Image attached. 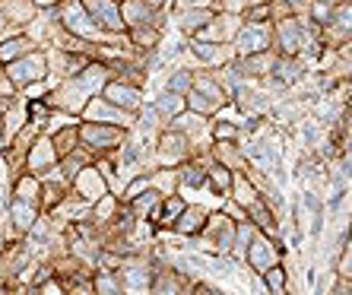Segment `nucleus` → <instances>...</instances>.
Here are the masks:
<instances>
[{"label":"nucleus","instance_id":"f257e3e1","mask_svg":"<svg viewBox=\"0 0 352 295\" xmlns=\"http://www.w3.org/2000/svg\"><path fill=\"white\" fill-rule=\"evenodd\" d=\"M45 61L35 54V58H29V61H23V64H16L10 74H13V80L16 83H25V80H38V76H45Z\"/></svg>","mask_w":352,"mask_h":295},{"label":"nucleus","instance_id":"f03ea898","mask_svg":"<svg viewBox=\"0 0 352 295\" xmlns=\"http://www.w3.org/2000/svg\"><path fill=\"white\" fill-rule=\"evenodd\" d=\"M86 7H89L105 25H111V29H121V19H118L115 3H108V0H86Z\"/></svg>","mask_w":352,"mask_h":295},{"label":"nucleus","instance_id":"7ed1b4c3","mask_svg":"<svg viewBox=\"0 0 352 295\" xmlns=\"http://www.w3.org/2000/svg\"><path fill=\"white\" fill-rule=\"evenodd\" d=\"M67 25H70V29H76V32H82V35H96V25L89 23V19L82 17L80 10H67Z\"/></svg>","mask_w":352,"mask_h":295},{"label":"nucleus","instance_id":"20e7f679","mask_svg":"<svg viewBox=\"0 0 352 295\" xmlns=\"http://www.w3.org/2000/svg\"><path fill=\"white\" fill-rule=\"evenodd\" d=\"M108 98H111V102H121V105H127V108H133L140 102L137 98V92L133 89H127V86H108Z\"/></svg>","mask_w":352,"mask_h":295},{"label":"nucleus","instance_id":"39448f33","mask_svg":"<svg viewBox=\"0 0 352 295\" xmlns=\"http://www.w3.org/2000/svg\"><path fill=\"white\" fill-rule=\"evenodd\" d=\"M263 48V32L261 29H251V32H241V51L254 54V51Z\"/></svg>","mask_w":352,"mask_h":295},{"label":"nucleus","instance_id":"423d86ee","mask_svg":"<svg viewBox=\"0 0 352 295\" xmlns=\"http://www.w3.org/2000/svg\"><path fill=\"white\" fill-rule=\"evenodd\" d=\"M86 140H92V146H111L115 133H111V131H102V127H89V131H86Z\"/></svg>","mask_w":352,"mask_h":295},{"label":"nucleus","instance_id":"0eeeda50","mask_svg":"<svg viewBox=\"0 0 352 295\" xmlns=\"http://www.w3.org/2000/svg\"><path fill=\"white\" fill-rule=\"evenodd\" d=\"M89 115L96 118L98 115V121H118V118H124V115H115V111H108L102 102H96V105H89Z\"/></svg>","mask_w":352,"mask_h":295},{"label":"nucleus","instance_id":"6e6552de","mask_svg":"<svg viewBox=\"0 0 352 295\" xmlns=\"http://www.w3.org/2000/svg\"><path fill=\"white\" fill-rule=\"evenodd\" d=\"M29 222H32V210H29V206H16V226H29Z\"/></svg>","mask_w":352,"mask_h":295},{"label":"nucleus","instance_id":"1a4fd4ad","mask_svg":"<svg viewBox=\"0 0 352 295\" xmlns=\"http://www.w3.org/2000/svg\"><path fill=\"white\" fill-rule=\"evenodd\" d=\"M194 226H200V213H188V216H184V222H181V226H178V229H184V232H190V229H194Z\"/></svg>","mask_w":352,"mask_h":295},{"label":"nucleus","instance_id":"9d476101","mask_svg":"<svg viewBox=\"0 0 352 295\" xmlns=\"http://www.w3.org/2000/svg\"><path fill=\"white\" fill-rule=\"evenodd\" d=\"M181 213V200H168L165 204V216H168V222H172V216H178Z\"/></svg>","mask_w":352,"mask_h":295},{"label":"nucleus","instance_id":"9b49d317","mask_svg":"<svg viewBox=\"0 0 352 295\" xmlns=\"http://www.w3.org/2000/svg\"><path fill=\"white\" fill-rule=\"evenodd\" d=\"M16 51H19V41H10V45H3V48H0V58H13Z\"/></svg>","mask_w":352,"mask_h":295},{"label":"nucleus","instance_id":"f8f14e48","mask_svg":"<svg viewBox=\"0 0 352 295\" xmlns=\"http://www.w3.org/2000/svg\"><path fill=\"white\" fill-rule=\"evenodd\" d=\"M188 80H190L188 74H175V80H172V89H184V86H188Z\"/></svg>","mask_w":352,"mask_h":295},{"label":"nucleus","instance_id":"ddd939ff","mask_svg":"<svg viewBox=\"0 0 352 295\" xmlns=\"http://www.w3.org/2000/svg\"><path fill=\"white\" fill-rule=\"evenodd\" d=\"M159 108H165V111H178L181 102H178V98H162V105H159Z\"/></svg>","mask_w":352,"mask_h":295},{"label":"nucleus","instance_id":"4468645a","mask_svg":"<svg viewBox=\"0 0 352 295\" xmlns=\"http://www.w3.org/2000/svg\"><path fill=\"white\" fill-rule=\"evenodd\" d=\"M267 279H270V286H276V289L283 286V276H279V270H273V273H270V276H267Z\"/></svg>","mask_w":352,"mask_h":295},{"label":"nucleus","instance_id":"2eb2a0df","mask_svg":"<svg viewBox=\"0 0 352 295\" xmlns=\"http://www.w3.org/2000/svg\"><path fill=\"white\" fill-rule=\"evenodd\" d=\"M216 137H232V127H229V124H226V127H222V124H219V127H216Z\"/></svg>","mask_w":352,"mask_h":295},{"label":"nucleus","instance_id":"dca6fc26","mask_svg":"<svg viewBox=\"0 0 352 295\" xmlns=\"http://www.w3.org/2000/svg\"><path fill=\"white\" fill-rule=\"evenodd\" d=\"M216 184H219V188H226V184H229V175H226V172H216Z\"/></svg>","mask_w":352,"mask_h":295},{"label":"nucleus","instance_id":"f3484780","mask_svg":"<svg viewBox=\"0 0 352 295\" xmlns=\"http://www.w3.org/2000/svg\"><path fill=\"white\" fill-rule=\"evenodd\" d=\"M200 178H204V175H200V172H194V168H188V181H190V184H194V181H200Z\"/></svg>","mask_w":352,"mask_h":295},{"label":"nucleus","instance_id":"a211bd4d","mask_svg":"<svg viewBox=\"0 0 352 295\" xmlns=\"http://www.w3.org/2000/svg\"><path fill=\"white\" fill-rule=\"evenodd\" d=\"M35 3H51V0H35Z\"/></svg>","mask_w":352,"mask_h":295}]
</instances>
